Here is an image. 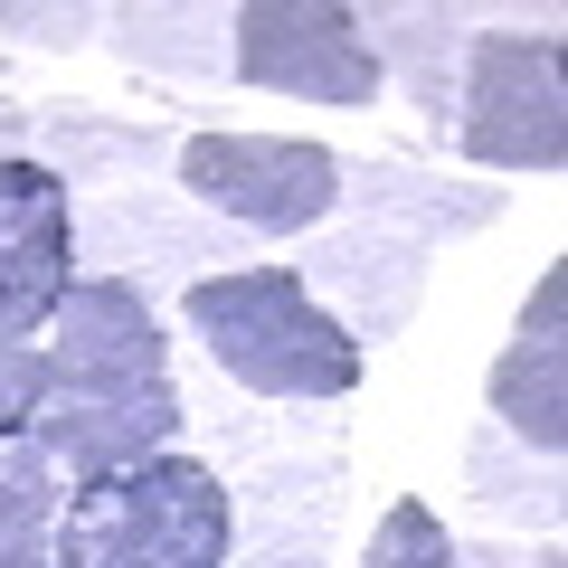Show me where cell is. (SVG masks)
<instances>
[{
	"mask_svg": "<svg viewBox=\"0 0 568 568\" xmlns=\"http://www.w3.org/2000/svg\"><path fill=\"white\" fill-rule=\"evenodd\" d=\"M171 323L142 284L77 275L48 323V388L29 417V446L58 474L95 484L142 455L181 446V379H171Z\"/></svg>",
	"mask_w": 568,
	"mask_h": 568,
	"instance_id": "cell-1",
	"label": "cell"
},
{
	"mask_svg": "<svg viewBox=\"0 0 568 568\" xmlns=\"http://www.w3.org/2000/svg\"><path fill=\"white\" fill-rule=\"evenodd\" d=\"M181 332L227 388L275 407H342L369 379V351H351V332L304 294L294 265H237L181 294Z\"/></svg>",
	"mask_w": 568,
	"mask_h": 568,
	"instance_id": "cell-2",
	"label": "cell"
},
{
	"mask_svg": "<svg viewBox=\"0 0 568 568\" xmlns=\"http://www.w3.org/2000/svg\"><path fill=\"white\" fill-rule=\"evenodd\" d=\"M237 503L200 455H142L58 503V568H227Z\"/></svg>",
	"mask_w": 568,
	"mask_h": 568,
	"instance_id": "cell-3",
	"label": "cell"
},
{
	"mask_svg": "<svg viewBox=\"0 0 568 568\" xmlns=\"http://www.w3.org/2000/svg\"><path fill=\"white\" fill-rule=\"evenodd\" d=\"M484 20V10H474ZM455 152L474 181L493 171H559L568 162V48L559 29H474L455 77Z\"/></svg>",
	"mask_w": 568,
	"mask_h": 568,
	"instance_id": "cell-4",
	"label": "cell"
},
{
	"mask_svg": "<svg viewBox=\"0 0 568 568\" xmlns=\"http://www.w3.org/2000/svg\"><path fill=\"white\" fill-rule=\"evenodd\" d=\"M181 200L227 219L237 237H313L342 209V152L304 133H181Z\"/></svg>",
	"mask_w": 568,
	"mask_h": 568,
	"instance_id": "cell-5",
	"label": "cell"
},
{
	"mask_svg": "<svg viewBox=\"0 0 568 568\" xmlns=\"http://www.w3.org/2000/svg\"><path fill=\"white\" fill-rule=\"evenodd\" d=\"M67 256L77 275H114V284H142V294H162V284H209V275H237L256 265V237H237L227 219H209L200 200L181 190H85L77 219H67Z\"/></svg>",
	"mask_w": 568,
	"mask_h": 568,
	"instance_id": "cell-6",
	"label": "cell"
},
{
	"mask_svg": "<svg viewBox=\"0 0 568 568\" xmlns=\"http://www.w3.org/2000/svg\"><path fill=\"white\" fill-rule=\"evenodd\" d=\"M237 85L361 114V104H379L388 77L361 39V10H342V0H246L237 10Z\"/></svg>",
	"mask_w": 568,
	"mask_h": 568,
	"instance_id": "cell-7",
	"label": "cell"
},
{
	"mask_svg": "<svg viewBox=\"0 0 568 568\" xmlns=\"http://www.w3.org/2000/svg\"><path fill=\"white\" fill-rule=\"evenodd\" d=\"M426 265L436 256H426L417 237H398V227H379V219H332V227H313V237H294V275H304V294L351 332V351L407 342V323H417V304H426Z\"/></svg>",
	"mask_w": 568,
	"mask_h": 568,
	"instance_id": "cell-8",
	"label": "cell"
},
{
	"mask_svg": "<svg viewBox=\"0 0 568 568\" xmlns=\"http://www.w3.org/2000/svg\"><path fill=\"white\" fill-rule=\"evenodd\" d=\"M67 181L29 152L0 162V342H39L58 323L67 284H77V256H67Z\"/></svg>",
	"mask_w": 568,
	"mask_h": 568,
	"instance_id": "cell-9",
	"label": "cell"
},
{
	"mask_svg": "<svg viewBox=\"0 0 568 568\" xmlns=\"http://www.w3.org/2000/svg\"><path fill=\"white\" fill-rule=\"evenodd\" d=\"M171 379H181V436H200V465L219 474V484H237V474H256V465H284V455L342 446V417H332V407L246 398V388H227L200 351H171Z\"/></svg>",
	"mask_w": 568,
	"mask_h": 568,
	"instance_id": "cell-10",
	"label": "cell"
},
{
	"mask_svg": "<svg viewBox=\"0 0 568 568\" xmlns=\"http://www.w3.org/2000/svg\"><path fill=\"white\" fill-rule=\"evenodd\" d=\"M342 200H351V219H379V227H398V237H417L426 256H436V246L484 237V227L511 209V190L474 181V171H446V162L342 152Z\"/></svg>",
	"mask_w": 568,
	"mask_h": 568,
	"instance_id": "cell-11",
	"label": "cell"
},
{
	"mask_svg": "<svg viewBox=\"0 0 568 568\" xmlns=\"http://www.w3.org/2000/svg\"><path fill=\"white\" fill-rule=\"evenodd\" d=\"M484 417L530 455L568 446V265H549V275L530 284L521 332L503 342V361H493V379H484Z\"/></svg>",
	"mask_w": 568,
	"mask_h": 568,
	"instance_id": "cell-12",
	"label": "cell"
},
{
	"mask_svg": "<svg viewBox=\"0 0 568 568\" xmlns=\"http://www.w3.org/2000/svg\"><path fill=\"white\" fill-rule=\"evenodd\" d=\"M29 162L58 171L67 200H85V190H142L152 171L181 162V133L142 123V114L77 104V95H48V104H29Z\"/></svg>",
	"mask_w": 568,
	"mask_h": 568,
	"instance_id": "cell-13",
	"label": "cell"
},
{
	"mask_svg": "<svg viewBox=\"0 0 568 568\" xmlns=\"http://www.w3.org/2000/svg\"><path fill=\"white\" fill-rule=\"evenodd\" d=\"M474 29L484 20L455 10V0H369L361 10V39H369V58H379V77L407 85V104L436 123V142L455 133V77H465Z\"/></svg>",
	"mask_w": 568,
	"mask_h": 568,
	"instance_id": "cell-14",
	"label": "cell"
},
{
	"mask_svg": "<svg viewBox=\"0 0 568 568\" xmlns=\"http://www.w3.org/2000/svg\"><path fill=\"white\" fill-rule=\"evenodd\" d=\"M104 48L133 77L219 85V77H237V10H219V0H114L104 10Z\"/></svg>",
	"mask_w": 568,
	"mask_h": 568,
	"instance_id": "cell-15",
	"label": "cell"
},
{
	"mask_svg": "<svg viewBox=\"0 0 568 568\" xmlns=\"http://www.w3.org/2000/svg\"><path fill=\"white\" fill-rule=\"evenodd\" d=\"M465 493L484 511H503V521H521V530H540V540H559V455H530V446H511L493 417H474V436H465Z\"/></svg>",
	"mask_w": 568,
	"mask_h": 568,
	"instance_id": "cell-16",
	"label": "cell"
},
{
	"mask_svg": "<svg viewBox=\"0 0 568 568\" xmlns=\"http://www.w3.org/2000/svg\"><path fill=\"white\" fill-rule=\"evenodd\" d=\"M58 465L29 436H0V568H58Z\"/></svg>",
	"mask_w": 568,
	"mask_h": 568,
	"instance_id": "cell-17",
	"label": "cell"
},
{
	"mask_svg": "<svg viewBox=\"0 0 568 568\" xmlns=\"http://www.w3.org/2000/svg\"><path fill=\"white\" fill-rule=\"evenodd\" d=\"M237 511H313V521H342L351 511V455L323 446V455H284V465H256L227 484Z\"/></svg>",
	"mask_w": 568,
	"mask_h": 568,
	"instance_id": "cell-18",
	"label": "cell"
},
{
	"mask_svg": "<svg viewBox=\"0 0 568 568\" xmlns=\"http://www.w3.org/2000/svg\"><path fill=\"white\" fill-rule=\"evenodd\" d=\"M227 568H342V521H313V511H237Z\"/></svg>",
	"mask_w": 568,
	"mask_h": 568,
	"instance_id": "cell-19",
	"label": "cell"
},
{
	"mask_svg": "<svg viewBox=\"0 0 568 568\" xmlns=\"http://www.w3.org/2000/svg\"><path fill=\"white\" fill-rule=\"evenodd\" d=\"M351 568H455V530L436 521L426 503H388L379 530H369V549Z\"/></svg>",
	"mask_w": 568,
	"mask_h": 568,
	"instance_id": "cell-20",
	"label": "cell"
},
{
	"mask_svg": "<svg viewBox=\"0 0 568 568\" xmlns=\"http://www.w3.org/2000/svg\"><path fill=\"white\" fill-rule=\"evenodd\" d=\"M0 39L85 48V39H104V10H95V0H0Z\"/></svg>",
	"mask_w": 568,
	"mask_h": 568,
	"instance_id": "cell-21",
	"label": "cell"
},
{
	"mask_svg": "<svg viewBox=\"0 0 568 568\" xmlns=\"http://www.w3.org/2000/svg\"><path fill=\"white\" fill-rule=\"evenodd\" d=\"M39 388H48V351L0 342V436H29V417H39Z\"/></svg>",
	"mask_w": 568,
	"mask_h": 568,
	"instance_id": "cell-22",
	"label": "cell"
},
{
	"mask_svg": "<svg viewBox=\"0 0 568 568\" xmlns=\"http://www.w3.org/2000/svg\"><path fill=\"white\" fill-rule=\"evenodd\" d=\"M20 142H29V104H10V95H0V162H10Z\"/></svg>",
	"mask_w": 568,
	"mask_h": 568,
	"instance_id": "cell-23",
	"label": "cell"
}]
</instances>
